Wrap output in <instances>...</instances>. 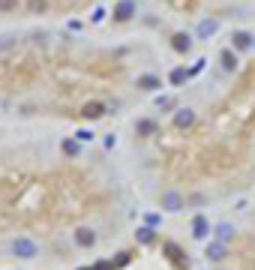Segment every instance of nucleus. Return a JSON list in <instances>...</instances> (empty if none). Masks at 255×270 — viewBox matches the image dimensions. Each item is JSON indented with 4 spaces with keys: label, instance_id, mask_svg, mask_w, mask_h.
<instances>
[{
    "label": "nucleus",
    "instance_id": "obj_16",
    "mask_svg": "<svg viewBox=\"0 0 255 270\" xmlns=\"http://www.w3.org/2000/svg\"><path fill=\"white\" fill-rule=\"evenodd\" d=\"M135 129H138V135H150V132H156V123H153V120H138V123H135Z\"/></svg>",
    "mask_w": 255,
    "mask_h": 270
},
{
    "label": "nucleus",
    "instance_id": "obj_21",
    "mask_svg": "<svg viewBox=\"0 0 255 270\" xmlns=\"http://www.w3.org/2000/svg\"><path fill=\"white\" fill-rule=\"evenodd\" d=\"M102 18H105V9H102V6H96V12H93V21H102Z\"/></svg>",
    "mask_w": 255,
    "mask_h": 270
},
{
    "label": "nucleus",
    "instance_id": "obj_1",
    "mask_svg": "<svg viewBox=\"0 0 255 270\" xmlns=\"http://www.w3.org/2000/svg\"><path fill=\"white\" fill-rule=\"evenodd\" d=\"M12 255H18V258H36L39 255V246H36V240H30V237H15L12 240Z\"/></svg>",
    "mask_w": 255,
    "mask_h": 270
},
{
    "label": "nucleus",
    "instance_id": "obj_17",
    "mask_svg": "<svg viewBox=\"0 0 255 270\" xmlns=\"http://www.w3.org/2000/svg\"><path fill=\"white\" fill-rule=\"evenodd\" d=\"M219 60H222V66L231 72V69L237 66V54H231V51H222V57H219Z\"/></svg>",
    "mask_w": 255,
    "mask_h": 270
},
{
    "label": "nucleus",
    "instance_id": "obj_7",
    "mask_svg": "<svg viewBox=\"0 0 255 270\" xmlns=\"http://www.w3.org/2000/svg\"><path fill=\"white\" fill-rule=\"evenodd\" d=\"M213 237H216L219 243H228V240L234 237V228H231L228 222H219V225L213 228Z\"/></svg>",
    "mask_w": 255,
    "mask_h": 270
},
{
    "label": "nucleus",
    "instance_id": "obj_12",
    "mask_svg": "<svg viewBox=\"0 0 255 270\" xmlns=\"http://www.w3.org/2000/svg\"><path fill=\"white\" fill-rule=\"evenodd\" d=\"M192 120H195V114H192V111H189V108H180V111H177V114H174V123H177V126H180V129H183V126H189V123H192Z\"/></svg>",
    "mask_w": 255,
    "mask_h": 270
},
{
    "label": "nucleus",
    "instance_id": "obj_4",
    "mask_svg": "<svg viewBox=\"0 0 255 270\" xmlns=\"http://www.w3.org/2000/svg\"><path fill=\"white\" fill-rule=\"evenodd\" d=\"M207 234H210V222L204 219V216H195V219H192V237L195 240H204Z\"/></svg>",
    "mask_w": 255,
    "mask_h": 270
},
{
    "label": "nucleus",
    "instance_id": "obj_10",
    "mask_svg": "<svg viewBox=\"0 0 255 270\" xmlns=\"http://www.w3.org/2000/svg\"><path fill=\"white\" fill-rule=\"evenodd\" d=\"M135 237H138V243H153L156 240V231H153V225H144V228L135 231Z\"/></svg>",
    "mask_w": 255,
    "mask_h": 270
},
{
    "label": "nucleus",
    "instance_id": "obj_18",
    "mask_svg": "<svg viewBox=\"0 0 255 270\" xmlns=\"http://www.w3.org/2000/svg\"><path fill=\"white\" fill-rule=\"evenodd\" d=\"M168 78H171V84H183L186 78H189V72H186V69H171V75H168Z\"/></svg>",
    "mask_w": 255,
    "mask_h": 270
},
{
    "label": "nucleus",
    "instance_id": "obj_2",
    "mask_svg": "<svg viewBox=\"0 0 255 270\" xmlns=\"http://www.w3.org/2000/svg\"><path fill=\"white\" fill-rule=\"evenodd\" d=\"M183 207H186V198H183L180 192H174V189L162 192V210H168V213H180Z\"/></svg>",
    "mask_w": 255,
    "mask_h": 270
},
{
    "label": "nucleus",
    "instance_id": "obj_5",
    "mask_svg": "<svg viewBox=\"0 0 255 270\" xmlns=\"http://www.w3.org/2000/svg\"><path fill=\"white\" fill-rule=\"evenodd\" d=\"M216 30H219V21H216V18H204V21L198 24V39H210Z\"/></svg>",
    "mask_w": 255,
    "mask_h": 270
},
{
    "label": "nucleus",
    "instance_id": "obj_9",
    "mask_svg": "<svg viewBox=\"0 0 255 270\" xmlns=\"http://www.w3.org/2000/svg\"><path fill=\"white\" fill-rule=\"evenodd\" d=\"M231 42H234V48H237V51H246V48H252V33L240 30V33H234V36H231Z\"/></svg>",
    "mask_w": 255,
    "mask_h": 270
},
{
    "label": "nucleus",
    "instance_id": "obj_20",
    "mask_svg": "<svg viewBox=\"0 0 255 270\" xmlns=\"http://www.w3.org/2000/svg\"><path fill=\"white\" fill-rule=\"evenodd\" d=\"M156 105H159V108H171V105H174V99H171V96H162Z\"/></svg>",
    "mask_w": 255,
    "mask_h": 270
},
{
    "label": "nucleus",
    "instance_id": "obj_19",
    "mask_svg": "<svg viewBox=\"0 0 255 270\" xmlns=\"http://www.w3.org/2000/svg\"><path fill=\"white\" fill-rule=\"evenodd\" d=\"M75 138H78V141H93V132H90V129H78Z\"/></svg>",
    "mask_w": 255,
    "mask_h": 270
},
{
    "label": "nucleus",
    "instance_id": "obj_6",
    "mask_svg": "<svg viewBox=\"0 0 255 270\" xmlns=\"http://www.w3.org/2000/svg\"><path fill=\"white\" fill-rule=\"evenodd\" d=\"M204 255H207L210 261H222V258H225V243L210 240V243H207V249H204Z\"/></svg>",
    "mask_w": 255,
    "mask_h": 270
},
{
    "label": "nucleus",
    "instance_id": "obj_14",
    "mask_svg": "<svg viewBox=\"0 0 255 270\" xmlns=\"http://www.w3.org/2000/svg\"><path fill=\"white\" fill-rule=\"evenodd\" d=\"M81 114L87 117V120H96V117H102L105 111H102V105H99V102H90V105H84V111H81Z\"/></svg>",
    "mask_w": 255,
    "mask_h": 270
},
{
    "label": "nucleus",
    "instance_id": "obj_13",
    "mask_svg": "<svg viewBox=\"0 0 255 270\" xmlns=\"http://www.w3.org/2000/svg\"><path fill=\"white\" fill-rule=\"evenodd\" d=\"M60 147H63V153H66V156H78V150H81V141H78V138H66V141L60 144Z\"/></svg>",
    "mask_w": 255,
    "mask_h": 270
},
{
    "label": "nucleus",
    "instance_id": "obj_8",
    "mask_svg": "<svg viewBox=\"0 0 255 270\" xmlns=\"http://www.w3.org/2000/svg\"><path fill=\"white\" fill-rule=\"evenodd\" d=\"M75 243L87 249V246H93V243H96V234H93L90 228H78V231H75Z\"/></svg>",
    "mask_w": 255,
    "mask_h": 270
},
{
    "label": "nucleus",
    "instance_id": "obj_22",
    "mask_svg": "<svg viewBox=\"0 0 255 270\" xmlns=\"http://www.w3.org/2000/svg\"><path fill=\"white\" fill-rule=\"evenodd\" d=\"M144 219H147V225H156V222H159V216H156V213H147Z\"/></svg>",
    "mask_w": 255,
    "mask_h": 270
},
{
    "label": "nucleus",
    "instance_id": "obj_3",
    "mask_svg": "<svg viewBox=\"0 0 255 270\" xmlns=\"http://www.w3.org/2000/svg\"><path fill=\"white\" fill-rule=\"evenodd\" d=\"M132 15H135V3H132V0H120V3L114 6V18H117V21H129Z\"/></svg>",
    "mask_w": 255,
    "mask_h": 270
},
{
    "label": "nucleus",
    "instance_id": "obj_11",
    "mask_svg": "<svg viewBox=\"0 0 255 270\" xmlns=\"http://www.w3.org/2000/svg\"><path fill=\"white\" fill-rule=\"evenodd\" d=\"M171 45H174L177 51H189V48H192V36H186V33H177L174 39H171Z\"/></svg>",
    "mask_w": 255,
    "mask_h": 270
},
{
    "label": "nucleus",
    "instance_id": "obj_15",
    "mask_svg": "<svg viewBox=\"0 0 255 270\" xmlns=\"http://www.w3.org/2000/svg\"><path fill=\"white\" fill-rule=\"evenodd\" d=\"M138 87H144V90H156V87H162V81L153 78V75H141V78H138Z\"/></svg>",
    "mask_w": 255,
    "mask_h": 270
}]
</instances>
